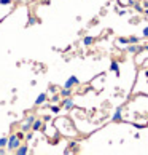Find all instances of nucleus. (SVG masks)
Returning <instances> with one entry per match:
<instances>
[{"label": "nucleus", "mask_w": 148, "mask_h": 155, "mask_svg": "<svg viewBox=\"0 0 148 155\" xmlns=\"http://www.w3.org/2000/svg\"><path fill=\"white\" fill-rule=\"evenodd\" d=\"M7 147H8L10 150L19 147V138H18V134H11V136H10V139L7 141Z\"/></svg>", "instance_id": "nucleus-1"}, {"label": "nucleus", "mask_w": 148, "mask_h": 155, "mask_svg": "<svg viewBox=\"0 0 148 155\" xmlns=\"http://www.w3.org/2000/svg\"><path fill=\"white\" fill-rule=\"evenodd\" d=\"M76 83H78V78H76L75 75H72V77H70L67 82L64 83V86H65V88H72L73 85H76Z\"/></svg>", "instance_id": "nucleus-2"}, {"label": "nucleus", "mask_w": 148, "mask_h": 155, "mask_svg": "<svg viewBox=\"0 0 148 155\" xmlns=\"http://www.w3.org/2000/svg\"><path fill=\"white\" fill-rule=\"evenodd\" d=\"M32 123H34V117L32 115H29L27 119L24 120V123H22V128H24V130H29V128L32 127Z\"/></svg>", "instance_id": "nucleus-3"}, {"label": "nucleus", "mask_w": 148, "mask_h": 155, "mask_svg": "<svg viewBox=\"0 0 148 155\" xmlns=\"http://www.w3.org/2000/svg\"><path fill=\"white\" fill-rule=\"evenodd\" d=\"M121 112H123V109H116V112L113 114V122H121Z\"/></svg>", "instance_id": "nucleus-4"}, {"label": "nucleus", "mask_w": 148, "mask_h": 155, "mask_svg": "<svg viewBox=\"0 0 148 155\" xmlns=\"http://www.w3.org/2000/svg\"><path fill=\"white\" fill-rule=\"evenodd\" d=\"M110 69H112L113 72L116 74V75H118V74H120V66H118V62H115V61H113L112 64H110Z\"/></svg>", "instance_id": "nucleus-5"}, {"label": "nucleus", "mask_w": 148, "mask_h": 155, "mask_svg": "<svg viewBox=\"0 0 148 155\" xmlns=\"http://www.w3.org/2000/svg\"><path fill=\"white\" fill-rule=\"evenodd\" d=\"M45 99H46V94H40V96L35 99V104H37V106H40V104H43V102H45Z\"/></svg>", "instance_id": "nucleus-6"}, {"label": "nucleus", "mask_w": 148, "mask_h": 155, "mask_svg": "<svg viewBox=\"0 0 148 155\" xmlns=\"http://www.w3.org/2000/svg\"><path fill=\"white\" fill-rule=\"evenodd\" d=\"M64 107H65V109H72V107H73V101H72V99H65V101H64Z\"/></svg>", "instance_id": "nucleus-7"}, {"label": "nucleus", "mask_w": 148, "mask_h": 155, "mask_svg": "<svg viewBox=\"0 0 148 155\" xmlns=\"http://www.w3.org/2000/svg\"><path fill=\"white\" fill-rule=\"evenodd\" d=\"M32 128H34V130H40V128H41V122H40V120H34V123H32Z\"/></svg>", "instance_id": "nucleus-8"}, {"label": "nucleus", "mask_w": 148, "mask_h": 155, "mask_svg": "<svg viewBox=\"0 0 148 155\" xmlns=\"http://www.w3.org/2000/svg\"><path fill=\"white\" fill-rule=\"evenodd\" d=\"M16 152H18V154H19V155H26V154H27L29 150H27V147L24 146V147H19V149H18Z\"/></svg>", "instance_id": "nucleus-9"}, {"label": "nucleus", "mask_w": 148, "mask_h": 155, "mask_svg": "<svg viewBox=\"0 0 148 155\" xmlns=\"http://www.w3.org/2000/svg\"><path fill=\"white\" fill-rule=\"evenodd\" d=\"M68 94H70V88H65L61 91V96H68Z\"/></svg>", "instance_id": "nucleus-10"}, {"label": "nucleus", "mask_w": 148, "mask_h": 155, "mask_svg": "<svg viewBox=\"0 0 148 155\" xmlns=\"http://www.w3.org/2000/svg\"><path fill=\"white\" fill-rule=\"evenodd\" d=\"M83 43H84V45H91V43H92V38H91V37H86V38L83 40Z\"/></svg>", "instance_id": "nucleus-11"}, {"label": "nucleus", "mask_w": 148, "mask_h": 155, "mask_svg": "<svg viewBox=\"0 0 148 155\" xmlns=\"http://www.w3.org/2000/svg\"><path fill=\"white\" fill-rule=\"evenodd\" d=\"M7 141H8L7 138H2V139H0V147H5V146H7Z\"/></svg>", "instance_id": "nucleus-12"}, {"label": "nucleus", "mask_w": 148, "mask_h": 155, "mask_svg": "<svg viewBox=\"0 0 148 155\" xmlns=\"http://www.w3.org/2000/svg\"><path fill=\"white\" fill-rule=\"evenodd\" d=\"M129 42H131V43H137V42H139V38H137V37H131V38H129Z\"/></svg>", "instance_id": "nucleus-13"}, {"label": "nucleus", "mask_w": 148, "mask_h": 155, "mask_svg": "<svg viewBox=\"0 0 148 155\" xmlns=\"http://www.w3.org/2000/svg\"><path fill=\"white\" fill-rule=\"evenodd\" d=\"M129 51H131V53H134V51H137V50H139V46H129Z\"/></svg>", "instance_id": "nucleus-14"}, {"label": "nucleus", "mask_w": 148, "mask_h": 155, "mask_svg": "<svg viewBox=\"0 0 148 155\" xmlns=\"http://www.w3.org/2000/svg\"><path fill=\"white\" fill-rule=\"evenodd\" d=\"M10 2H11V0H0V3H2V5H8Z\"/></svg>", "instance_id": "nucleus-15"}, {"label": "nucleus", "mask_w": 148, "mask_h": 155, "mask_svg": "<svg viewBox=\"0 0 148 155\" xmlns=\"http://www.w3.org/2000/svg\"><path fill=\"white\" fill-rule=\"evenodd\" d=\"M51 110H53V112H59V107H57V106H53Z\"/></svg>", "instance_id": "nucleus-16"}, {"label": "nucleus", "mask_w": 148, "mask_h": 155, "mask_svg": "<svg viewBox=\"0 0 148 155\" xmlns=\"http://www.w3.org/2000/svg\"><path fill=\"white\" fill-rule=\"evenodd\" d=\"M143 35H145V37H148V27H145V30H143Z\"/></svg>", "instance_id": "nucleus-17"}]
</instances>
